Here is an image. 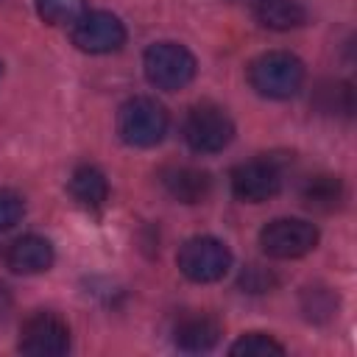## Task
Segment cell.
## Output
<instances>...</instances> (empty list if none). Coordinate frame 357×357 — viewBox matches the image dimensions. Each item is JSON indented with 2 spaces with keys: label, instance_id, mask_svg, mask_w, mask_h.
I'll return each mask as SVG.
<instances>
[{
  "label": "cell",
  "instance_id": "10",
  "mask_svg": "<svg viewBox=\"0 0 357 357\" xmlns=\"http://www.w3.org/2000/svg\"><path fill=\"white\" fill-rule=\"evenodd\" d=\"M6 262L14 273H25V276L42 273L53 265V245L39 234H25L8 245Z\"/></svg>",
  "mask_w": 357,
  "mask_h": 357
},
{
  "label": "cell",
  "instance_id": "6",
  "mask_svg": "<svg viewBox=\"0 0 357 357\" xmlns=\"http://www.w3.org/2000/svg\"><path fill=\"white\" fill-rule=\"evenodd\" d=\"M259 245L273 259H296L318 245V229L301 218H276L259 231Z\"/></svg>",
  "mask_w": 357,
  "mask_h": 357
},
{
  "label": "cell",
  "instance_id": "9",
  "mask_svg": "<svg viewBox=\"0 0 357 357\" xmlns=\"http://www.w3.org/2000/svg\"><path fill=\"white\" fill-rule=\"evenodd\" d=\"M282 190V167L273 159H251L231 170V192L240 201L262 204Z\"/></svg>",
  "mask_w": 357,
  "mask_h": 357
},
{
  "label": "cell",
  "instance_id": "15",
  "mask_svg": "<svg viewBox=\"0 0 357 357\" xmlns=\"http://www.w3.org/2000/svg\"><path fill=\"white\" fill-rule=\"evenodd\" d=\"M301 201L315 212H332L343 201V184L337 176H329V173L312 176L301 187Z\"/></svg>",
  "mask_w": 357,
  "mask_h": 357
},
{
  "label": "cell",
  "instance_id": "1",
  "mask_svg": "<svg viewBox=\"0 0 357 357\" xmlns=\"http://www.w3.org/2000/svg\"><path fill=\"white\" fill-rule=\"evenodd\" d=\"M248 81L262 98L284 100L296 95L304 84V64L287 50H268L257 56L248 67Z\"/></svg>",
  "mask_w": 357,
  "mask_h": 357
},
{
  "label": "cell",
  "instance_id": "8",
  "mask_svg": "<svg viewBox=\"0 0 357 357\" xmlns=\"http://www.w3.org/2000/svg\"><path fill=\"white\" fill-rule=\"evenodd\" d=\"M67 349H70V329L53 312H36L20 329V351L31 357H59Z\"/></svg>",
  "mask_w": 357,
  "mask_h": 357
},
{
  "label": "cell",
  "instance_id": "7",
  "mask_svg": "<svg viewBox=\"0 0 357 357\" xmlns=\"http://www.w3.org/2000/svg\"><path fill=\"white\" fill-rule=\"evenodd\" d=\"M70 36H73V45L84 53H112L123 47L126 28L109 11H84L73 22Z\"/></svg>",
  "mask_w": 357,
  "mask_h": 357
},
{
  "label": "cell",
  "instance_id": "18",
  "mask_svg": "<svg viewBox=\"0 0 357 357\" xmlns=\"http://www.w3.org/2000/svg\"><path fill=\"white\" fill-rule=\"evenodd\" d=\"M25 215V204L14 190H0V231L17 226Z\"/></svg>",
  "mask_w": 357,
  "mask_h": 357
},
{
  "label": "cell",
  "instance_id": "19",
  "mask_svg": "<svg viewBox=\"0 0 357 357\" xmlns=\"http://www.w3.org/2000/svg\"><path fill=\"white\" fill-rule=\"evenodd\" d=\"M240 287L248 290V293H265V290L273 287V276H271V271H265L259 265H248L240 273Z\"/></svg>",
  "mask_w": 357,
  "mask_h": 357
},
{
  "label": "cell",
  "instance_id": "11",
  "mask_svg": "<svg viewBox=\"0 0 357 357\" xmlns=\"http://www.w3.org/2000/svg\"><path fill=\"white\" fill-rule=\"evenodd\" d=\"M162 184H165V190L176 201H181V204H201L209 195L212 178H209L206 170L181 165V167H167L162 173Z\"/></svg>",
  "mask_w": 357,
  "mask_h": 357
},
{
  "label": "cell",
  "instance_id": "16",
  "mask_svg": "<svg viewBox=\"0 0 357 357\" xmlns=\"http://www.w3.org/2000/svg\"><path fill=\"white\" fill-rule=\"evenodd\" d=\"M36 14L47 25H73L84 14V0H36Z\"/></svg>",
  "mask_w": 357,
  "mask_h": 357
},
{
  "label": "cell",
  "instance_id": "3",
  "mask_svg": "<svg viewBox=\"0 0 357 357\" xmlns=\"http://www.w3.org/2000/svg\"><path fill=\"white\" fill-rule=\"evenodd\" d=\"M145 78L165 92L184 89L195 78V56L176 42H156L145 50L142 59Z\"/></svg>",
  "mask_w": 357,
  "mask_h": 357
},
{
  "label": "cell",
  "instance_id": "13",
  "mask_svg": "<svg viewBox=\"0 0 357 357\" xmlns=\"http://www.w3.org/2000/svg\"><path fill=\"white\" fill-rule=\"evenodd\" d=\"M70 195L86 209H100L109 198V181L98 167L81 165L70 178Z\"/></svg>",
  "mask_w": 357,
  "mask_h": 357
},
{
  "label": "cell",
  "instance_id": "17",
  "mask_svg": "<svg viewBox=\"0 0 357 357\" xmlns=\"http://www.w3.org/2000/svg\"><path fill=\"white\" fill-rule=\"evenodd\" d=\"M234 357H271V354H284V346L276 343L271 335L262 332H248L231 346Z\"/></svg>",
  "mask_w": 357,
  "mask_h": 357
},
{
  "label": "cell",
  "instance_id": "12",
  "mask_svg": "<svg viewBox=\"0 0 357 357\" xmlns=\"http://www.w3.org/2000/svg\"><path fill=\"white\" fill-rule=\"evenodd\" d=\"M173 340L184 351H209L220 340V324L212 315H187L178 321Z\"/></svg>",
  "mask_w": 357,
  "mask_h": 357
},
{
  "label": "cell",
  "instance_id": "2",
  "mask_svg": "<svg viewBox=\"0 0 357 357\" xmlns=\"http://www.w3.org/2000/svg\"><path fill=\"white\" fill-rule=\"evenodd\" d=\"M117 134L134 148H151L167 134V112L153 98H131L117 112Z\"/></svg>",
  "mask_w": 357,
  "mask_h": 357
},
{
  "label": "cell",
  "instance_id": "5",
  "mask_svg": "<svg viewBox=\"0 0 357 357\" xmlns=\"http://www.w3.org/2000/svg\"><path fill=\"white\" fill-rule=\"evenodd\" d=\"M184 139L195 153H218L234 139V123L226 109L201 103L184 120Z\"/></svg>",
  "mask_w": 357,
  "mask_h": 357
},
{
  "label": "cell",
  "instance_id": "14",
  "mask_svg": "<svg viewBox=\"0 0 357 357\" xmlns=\"http://www.w3.org/2000/svg\"><path fill=\"white\" fill-rule=\"evenodd\" d=\"M254 14L271 31H290V28L304 25L307 20V11L301 8L298 0H257Z\"/></svg>",
  "mask_w": 357,
  "mask_h": 357
},
{
  "label": "cell",
  "instance_id": "20",
  "mask_svg": "<svg viewBox=\"0 0 357 357\" xmlns=\"http://www.w3.org/2000/svg\"><path fill=\"white\" fill-rule=\"evenodd\" d=\"M8 307H11V296H8V290L0 284V318L8 312Z\"/></svg>",
  "mask_w": 357,
  "mask_h": 357
},
{
  "label": "cell",
  "instance_id": "4",
  "mask_svg": "<svg viewBox=\"0 0 357 357\" xmlns=\"http://www.w3.org/2000/svg\"><path fill=\"white\" fill-rule=\"evenodd\" d=\"M176 262L190 282L206 284L226 276V271L231 268V251L218 237H190L178 248Z\"/></svg>",
  "mask_w": 357,
  "mask_h": 357
}]
</instances>
